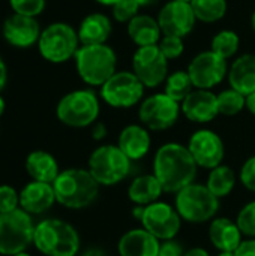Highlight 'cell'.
Returning a JSON list of instances; mask_svg holds the SVG:
<instances>
[{"instance_id": "8d00e7d4", "label": "cell", "mask_w": 255, "mask_h": 256, "mask_svg": "<svg viewBox=\"0 0 255 256\" xmlns=\"http://www.w3.org/2000/svg\"><path fill=\"white\" fill-rule=\"evenodd\" d=\"M20 195L11 186H0V214L11 213L18 208Z\"/></svg>"}, {"instance_id": "277c9868", "label": "cell", "mask_w": 255, "mask_h": 256, "mask_svg": "<svg viewBox=\"0 0 255 256\" xmlns=\"http://www.w3.org/2000/svg\"><path fill=\"white\" fill-rule=\"evenodd\" d=\"M74 58L78 75L89 86L102 87L116 74L117 56L107 44L83 45Z\"/></svg>"}, {"instance_id": "484cf974", "label": "cell", "mask_w": 255, "mask_h": 256, "mask_svg": "<svg viewBox=\"0 0 255 256\" xmlns=\"http://www.w3.org/2000/svg\"><path fill=\"white\" fill-rule=\"evenodd\" d=\"M162 194L164 189L159 180L153 174H144L135 177L128 188L129 201L134 202L135 206H143V207L156 202Z\"/></svg>"}, {"instance_id": "816d5d0a", "label": "cell", "mask_w": 255, "mask_h": 256, "mask_svg": "<svg viewBox=\"0 0 255 256\" xmlns=\"http://www.w3.org/2000/svg\"><path fill=\"white\" fill-rule=\"evenodd\" d=\"M251 24H252V28H254L255 32V12L252 14V18H251Z\"/></svg>"}, {"instance_id": "8992f818", "label": "cell", "mask_w": 255, "mask_h": 256, "mask_svg": "<svg viewBox=\"0 0 255 256\" xmlns=\"http://www.w3.org/2000/svg\"><path fill=\"white\" fill-rule=\"evenodd\" d=\"M131 159L117 146H101L89 158V171L102 186H114L131 171Z\"/></svg>"}, {"instance_id": "74e56055", "label": "cell", "mask_w": 255, "mask_h": 256, "mask_svg": "<svg viewBox=\"0 0 255 256\" xmlns=\"http://www.w3.org/2000/svg\"><path fill=\"white\" fill-rule=\"evenodd\" d=\"M240 182L242 184L255 194V156L249 158L240 168Z\"/></svg>"}, {"instance_id": "f6af8a7d", "label": "cell", "mask_w": 255, "mask_h": 256, "mask_svg": "<svg viewBox=\"0 0 255 256\" xmlns=\"http://www.w3.org/2000/svg\"><path fill=\"white\" fill-rule=\"evenodd\" d=\"M81 256H107V254L102 249H99V248H90Z\"/></svg>"}, {"instance_id": "4316f807", "label": "cell", "mask_w": 255, "mask_h": 256, "mask_svg": "<svg viewBox=\"0 0 255 256\" xmlns=\"http://www.w3.org/2000/svg\"><path fill=\"white\" fill-rule=\"evenodd\" d=\"M128 34L138 46H149L158 45L162 32L158 20L152 18L150 15H137L128 22Z\"/></svg>"}, {"instance_id": "9c48e42d", "label": "cell", "mask_w": 255, "mask_h": 256, "mask_svg": "<svg viewBox=\"0 0 255 256\" xmlns=\"http://www.w3.org/2000/svg\"><path fill=\"white\" fill-rule=\"evenodd\" d=\"M78 32L66 22H54L42 30L38 48L41 56L51 63H63L75 57L78 51Z\"/></svg>"}, {"instance_id": "f1b7e54d", "label": "cell", "mask_w": 255, "mask_h": 256, "mask_svg": "<svg viewBox=\"0 0 255 256\" xmlns=\"http://www.w3.org/2000/svg\"><path fill=\"white\" fill-rule=\"evenodd\" d=\"M192 81L188 70H176L165 80V94L176 102H183L186 96L192 92Z\"/></svg>"}, {"instance_id": "2e32d148", "label": "cell", "mask_w": 255, "mask_h": 256, "mask_svg": "<svg viewBox=\"0 0 255 256\" xmlns=\"http://www.w3.org/2000/svg\"><path fill=\"white\" fill-rule=\"evenodd\" d=\"M195 14L191 3L182 2H168L158 15V24L164 36H177L185 38L189 34L195 26Z\"/></svg>"}, {"instance_id": "d590c367", "label": "cell", "mask_w": 255, "mask_h": 256, "mask_svg": "<svg viewBox=\"0 0 255 256\" xmlns=\"http://www.w3.org/2000/svg\"><path fill=\"white\" fill-rule=\"evenodd\" d=\"M158 46H159L161 52L164 54V57L167 60L177 58L183 52V50H185V45H183L182 38H177V36H164L159 40V45Z\"/></svg>"}, {"instance_id": "52a82bcc", "label": "cell", "mask_w": 255, "mask_h": 256, "mask_svg": "<svg viewBox=\"0 0 255 256\" xmlns=\"http://www.w3.org/2000/svg\"><path fill=\"white\" fill-rule=\"evenodd\" d=\"M35 237L32 218L23 208L0 214V254L14 256L24 252Z\"/></svg>"}, {"instance_id": "5b68a950", "label": "cell", "mask_w": 255, "mask_h": 256, "mask_svg": "<svg viewBox=\"0 0 255 256\" xmlns=\"http://www.w3.org/2000/svg\"><path fill=\"white\" fill-rule=\"evenodd\" d=\"M174 207L180 218L189 224L213 220L219 210V200L204 184L191 183L176 194Z\"/></svg>"}, {"instance_id": "b9f144b4", "label": "cell", "mask_w": 255, "mask_h": 256, "mask_svg": "<svg viewBox=\"0 0 255 256\" xmlns=\"http://www.w3.org/2000/svg\"><path fill=\"white\" fill-rule=\"evenodd\" d=\"M6 80H8V69H6V64H5L3 58L0 57V90L5 87Z\"/></svg>"}, {"instance_id": "f546056e", "label": "cell", "mask_w": 255, "mask_h": 256, "mask_svg": "<svg viewBox=\"0 0 255 256\" xmlns=\"http://www.w3.org/2000/svg\"><path fill=\"white\" fill-rule=\"evenodd\" d=\"M191 6L195 18L203 22H215L227 12V0H192Z\"/></svg>"}, {"instance_id": "83f0119b", "label": "cell", "mask_w": 255, "mask_h": 256, "mask_svg": "<svg viewBox=\"0 0 255 256\" xmlns=\"http://www.w3.org/2000/svg\"><path fill=\"white\" fill-rule=\"evenodd\" d=\"M236 184V174L230 166L219 165L213 170H210V174L207 177V189L219 200L231 194Z\"/></svg>"}, {"instance_id": "8fae6325", "label": "cell", "mask_w": 255, "mask_h": 256, "mask_svg": "<svg viewBox=\"0 0 255 256\" xmlns=\"http://www.w3.org/2000/svg\"><path fill=\"white\" fill-rule=\"evenodd\" d=\"M180 110L179 102L173 100L165 93H156L141 102L138 117L144 128L150 130H165L179 120Z\"/></svg>"}, {"instance_id": "ffe728a7", "label": "cell", "mask_w": 255, "mask_h": 256, "mask_svg": "<svg viewBox=\"0 0 255 256\" xmlns=\"http://www.w3.org/2000/svg\"><path fill=\"white\" fill-rule=\"evenodd\" d=\"M56 202L54 188L50 183L32 182L20 192V206L29 214H41Z\"/></svg>"}, {"instance_id": "3957f363", "label": "cell", "mask_w": 255, "mask_h": 256, "mask_svg": "<svg viewBox=\"0 0 255 256\" xmlns=\"http://www.w3.org/2000/svg\"><path fill=\"white\" fill-rule=\"evenodd\" d=\"M33 243L47 256H75L80 250L77 230L65 220L47 219L35 226Z\"/></svg>"}, {"instance_id": "e0dca14e", "label": "cell", "mask_w": 255, "mask_h": 256, "mask_svg": "<svg viewBox=\"0 0 255 256\" xmlns=\"http://www.w3.org/2000/svg\"><path fill=\"white\" fill-rule=\"evenodd\" d=\"M41 27L36 18L14 14L3 22V38L17 48H29L39 40Z\"/></svg>"}, {"instance_id": "5bb4252c", "label": "cell", "mask_w": 255, "mask_h": 256, "mask_svg": "<svg viewBox=\"0 0 255 256\" xmlns=\"http://www.w3.org/2000/svg\"><path fill=\"white\" fill-rule=\"evenodd\" d=\"M228 64L227 60L213 51H203L195 56L189 66L188 74L194 87L200 90H209L218 86L227 75Z\"/></svg>"}, {"instance_id": "d6a6232c", "label": "cell", "mask_w": 255, "mask_h": 256, "mask_svg": "<svg viewBox=\"0 0 255 256\" xmlns=\"http://www.w3.org/2000/svg\"><path fill=\"white\" fill-rule=\"evenodd\" d=\"M236 224L242 236L255 238V201H251L239 212Z\"/></svg>"}, {"instance_id": "ee69618b", "label": "cell", "mask_w": 255, "mask_h": 256, "mask_svg": "<svg viewBox=\"0 0 255 256\" xmlns=\"http://www.w3.org/2000/svg\"><path fill=\"white\" fill-rule=\"evenodd\" d=\"M246 108L252 116H255V92L249 96H246Z\"/></svg>"}, {"instance_id": "e575fe53", "label": "cell", "mask_w": 255, "mask_h": 256, "mask_svg": "<svg viewBox=\"0 0 255 256\" xmlns=\"http://www.w3.org/2000/svg\"><path fill=\"white\" fill-rule=\"evenodd\" d=\"M11 8L15 14L26 16H36L45 8V0H9Z\"/></svg>"}, {"instance_id": "d6986e66", "label": "cell", "mask_w": 255, "mask_h": 256, "mask_svg": "<svg viewBox=\"0 0 255 256\" xmlns=\"http://www.w3.org/2000/svg\"><path fill=\"white\" fill-rule=\"evenodd\" d=\"M159 246L161 243L156 237L144 228H138L131 230L120 237L117 252L120 256H158Z\"/></svg>"}, {"instance_id": "9a60e30c", "label": "cell", "mask_w": 255, "mask_h": 256, "mask_svg": "<svg viewBox=\"0 0 255 256\" xmlns=\"http://www.w3.org/2000/svg\"><path fill=\"white\" fill-rule=\"evenodd\" d=\"M188 150L195 164L204 170H213L221 165L225 156V147L218 134L209 129L194 132L188 142Z\"/></svg>"}, {"instance_id": "6da1fadb", "label": "cell", "mask_w": 255, "mask_h": 256, "mask_svg": "<svg viewBox=\"0 0 255 256\" xmlns=\"http://www.w3.org/2000/svg\"><path fill=\"white\" fill-rule=\"evenodd\" d=\"M197 166L188 147L177 142H167L155 154L153 176L159 180L164 192L177 194L194 183Z\"/></svg>"}, {"instance_id": "30bf717a", "label": "cell", "mask_w": 255, "mask_h": 256, "mask_svg": "<svg viewBox=\"0 0 255 256\" xmlns=\"http://www.w3.org/2000/svg\"><path fill=\"white\" fill-rule=\"evenodd\" d=\"M144 88L134 72L122 70L101 87V98L113 108H131L141 100Z\"/></svg>"}, {"instance_id": "44dd1931", "label": "cell", "mask_w": 255, "mask_h": 256, "mask_svg": "<svg viewBox=\"0 0 255 256\" xmlns=\"http://www.w3.org/2000/svg\"><path fill=\"white\" fill-rule=\"evenodd\" d=\"M117 147L131 160H140L150 150V135L147 128L141 124H129L123 128L117 140Z\"/></svg>"}, {"instance_id": "7a4b0ae2", "label": "cell", "mask_w": 255, "mask_h": 256, "mask_svg": "<svg viewBox=\"0 0 255 256\" xmlns=\"http://www.w3.org/2000/svg\"><path fill=\"white\" fill-rule=\"evenodd\" d=\"M99 186L90 171L81 168L62 171L53 183L56 201L72 210L89 207L98 198Z\"/></svg>"}, {"instance_id": "7c38bea8", "label": "cell", "mask_w": 255, "mask_h": 256, "mask_svg": "<svg viewBox=\"0 0 255 256\" xmlns=\"http://www.w3.org/2000/svg\"><path fill=\"white\" fill-rule=\"evenodd\" d=\"M132 69L144 87L153 88L167 80L168 60L164 57L158 45L138 46L132 57Z\"/></svg>"}, {"instance_id": "f35d334b", "label": "cell", "mask_w": 255, "mask_h": 256, "mask_svg": "<svg viewBox=\"0 0 255 256\" xmlns=\"http://www.w3.org/2000/svg\"><path fill=\"white\" fill-rule=\"evenodd\" d=\"M183 248L179 242H176L174 238L173 240H167V242H162L161 246H159V254L158 256H183Z\"/></svg>"}, {"instance_id": "836d02e7", "label": "cell", "mask_w": 255, "mask_h": 256, "mask_svg": "<svg viewBox=\"0 0 255 256\" xmlns=\"http://www.w3.org/2000/svg\"><path fill=\"white\" fill-rule=\"evenodd\" d=\"M138 3L135 0H119L113 4V16L119 22H129L138 15Z\"/></svg>"}, {"instance_id": "603a6c76", "label": "cell", "mask_w": 255, "mask_h": 256, "mask_svg": "<svg viewBox=\"0 0 255 256\" xmlns=\"http://www.w3.org/2000/svg\"><path fill=\"white\" fill-rule=\"evenodd\" d=\"M228 82L231 88L243 96L255 92V54H243L233 62L228 70Z\"/></svg>"}, {"instance_id": "ab89813d", "label": "cell", "mask_w": 255, "mask_h": 256, "mask_svg": "<svg viewBox=\"0 0 255 256\" xmlns=\"http://www.w3.org/2000/svg\"><path fill=\"white\" fill-rule=\"evenodd\" d=\"M234 256H255V238H249L240 243L236 249Z\"/></svg>"}, {"instance_id": "f907efd6", "label": "cell", "mask_w": 255, "mask_h": 256, "mask_svg": "<svg viewBox=\"0 0 255 256\" xmlns=\"http://www.w3.org/2000/svg\"><path fill=\"white\" fill-rule=\"evenodd\" d=\"M218 256H234V252H221Z\"/></svg>"}, {"instance_id": "1f68e13d", "label": "cell", "mask_w": 255, "mask_h": 256, "mask_svg": "<svg viewBox=\"0 0 255 256\" xmlns=\"http://www.w3.org/2000/svg\"><path fill=\"white\" fill-rule=\"evenodd\" d=\"M246 108V96L234 88L224 90L218 94V111L222 116H236Z\"/></svg>"}, {"instance_id": "7402d4cb", "label": "cell", "mask_w": 255, "mask_h": 256, "mask_svg": "<svg viewBox=\"0 0 255 256\" xmlns=\"http://www.w3.org/2000/svg\"><path fill=\"white\" fill-rule=\"evenodd\" d=\"M209 238L219 252H236L242 243V232L236 222L227 218H215L209 226Z\"/></svg>"}, {"instance_id": "4fadbf2b", "label": "cell", "mask_w": 255, "mask_h": 256, "mask_svg": "<svg viewBox=\"0 0 255 256\" xmlns=\"http://www.w3.org/2000/svg\"><path fill=\"white\" fill-rule=\"evenodd\" d=\"M140 222L143 228L159 242L173 240L182 226V218L177 213L176 207H171L170 204L162 201L146 206Z\"/></svg>"}, {"instance_id": "db71d44e", "label": "cell", "mask_w": 255, "mask_h": 256, "mask_svg": "<svg viewBox=\"0 0 255 256\" xmlns=\"http://www.w3.org/2000/svg\"><path fill=\"white\" fill-rule=\"evenodd\" d=\"M174 2H182V3H191L192 0H174Z\"/></svg>"}, {"instance_id": "c3c4849f", "label": "cell", "mask_w": 255, "mask_h": 256, "mask_svg": "<svg viewBox=\"0 0 255 256\" xmlns=\"http://www.w3.org/2000/svg\"><path fill=\"white\" fill-rule=\"evenodd\" d=\"M95 2H98V3H101V4H104V6H113V4H116L119 0H95Z\"/></svg>"}, {"instance_id": "d4e9b609", "label": "cell", "mask_w": 255, "mask_h": 256, "mask_svg": "<svg viewBox=\"0 0 255 256\" xmlns=\"http://www.w3.org/2000/svg\"><path fill=\"white\" fill-rule=\"evenodd\" d=\"M26 171L33 178V182H42L53 184L59 177V165L54 156L47 152L36 150L32 152L26 159Z\"/></svg>"}, {"instance_id": "681fc988", "label": "cell", "mask_w": 255, "mask_h": 256, "mask_svg": "<svg viewBox=\"0 0 255 256\" xmlns=\"http://www.w3.org/2000/svg\"><path fill=\"white\" fill-rule=\"evenodd\" d=\"M3 111H5V100L0 98V116L3 114Z\"/></svg>"}, {"instance_id": "4dcf8cb0", "label": "cell", "mask_w": 255, "mask_h": 256, "mask_svg": "<svg viewBox=\"0 0 255 256\" xmlns=\"http://www.w3.org/2000/svg\"><path fill=\"white\" fill-rule=\"evenodd\" d=\"M239 44H240V39H239L236 32L222 30V32H219V33H216L213 36L210 51H213L215 54H218V56H221L222 58L227 60V58L233 57L237 52Z\"/></svg>"}, {"instance_id": "ac0fdd59", "label": "cell", "mask_w": 255, "mask_h": 256, "mask_svg": "<svg viewBox=\"0 0 255 256\" xmlns=\"http://www.w3.org/2000/svg\"><path fill=\"white\" fill-rule=\"evenodd\" d=\"M183 116L194 123H209L218 114V96L210 90H192L182 102Z\"/></svg>"}, {"instance_id": "7dc6e473", "label": "cell", "mask_w": 255, "mask_h": 256, "mask_svg": "<svg viewBox=\"0 0 255 256\" xmlns=\"http://www.w3.org/2000/svg\"><path fill=\"white\" fill-rule=\"evenodd\" d=\"M138 3V6H150L153 3H156L158 0H135Z\"/></svg>"}, {"instance_id": "ba28073f", "label": "cell", "mask_w": 255, "mask_h": 256, "mask_svg": "<svg viewBox=\"0 0 255 256\" xmlns=\"http://www.w3.org/2000/svg\"><path fill=\"white\" fill-rule=\"evenodd\" d=\"M57 118L69 128H87L99 116V100L92 90H75L65 94L56 108Z\"/></svg>"}, {"instance_id": "cb8c5ba5", "label": "cell", "mask_w": 255, "mask_h": 256, "mask_svg": "<svg viewBox=\"0 0 255 256\" xmlns=\"http://www.w3.org/2000/svg\"><path fill=\"white\" fill-rule=\"evenodd\" d=\"M111 34V22L104 14L87 15L78 28V39L83 45H102Z\"/></svg>"}, {"instance_id": "f5cc1de1", "label": "cell", "mask_w": 255, "mask_h": 256, "mask_svg": "<svg viewBox=\"0 0 255 256\" xmlns=\"http://www.w3.org/2000/svg\"><path fill=\"white\" fill-rule=\"evenodd\" d=\"M14 256H30L29 254H26V252H21V254H17V255Z\"/></svg>"}, {"instance_id": "bcb514c9", "label": "cell", "mask_w": 255, "mask_h": 256, "mask_svg": "<svg viewBox=\"0 0 255 256\" xmlns=\"http://www.w3.org/2000/svg\"><path fill=\"white\" fill-rule=\"evenodd\" d=\"M143 212H144V207L143 206H135L134 210H132V216L138 220H141V216H143Z\"/></svg>"}, {"instance_id": "60d3db41", "label": "cell", "mask_w": 255, "mask_h": 256, "mask_svg": "<svg viewBox=\"0 0 255 256\" xmlns=\"http://www.w3.org/2000/svg\"><path fill=\"white\" fill-rule=\"evenodd\" d=\"M92 136L96 141L104 140L107 136V128H105V124L104 123H95L93 124V129H92Z\"/></svg>"}, {"instance_id": "7bdbcfd3", "label": "cell", "mask_w": 255, "mask_h": 256, "mask_svg": "<svg viewBox=\"0 0 255 256\" xmlns=\"http://www.w3.org/2000/svg\"><path fill=\"white\" fill-rule=\"evenodd\" d=\"M183 256H210L209 252L203 248H194V249H189L188 252H185Z\"/></svg>"}]
</instances>
